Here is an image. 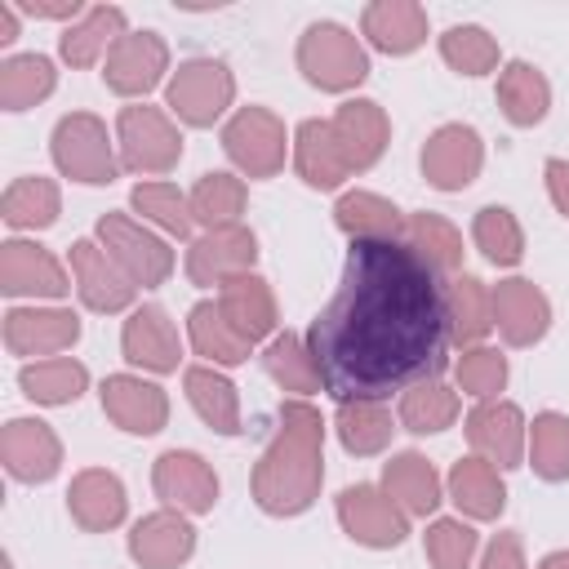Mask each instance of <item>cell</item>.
I'll list each match as a JSON object with an SVG mask.
<instances>
[{"label": "cell", "mask_w": 569, "mask_h": 569, "mask_svg": "<svg viewBox=\"0 0 569 569\" xmlns=\"http://www.w3.org/2000/svg\"><path fill=\"white\" fill-rule=\"evenodd\" d=\"M320 387L338 400H387L449 365L445 280L400 244H351L333 298L307 325Z\"/></svg>", "instance_id": "1"}, {"label": "cell", "mask_w": 569, "mask_h": 569, "mask_svg": "<svg viewBox=\"0 0 569 569\" xmlns=\"http://www.w3.org/2000/svg\"><path fill=\"white\" fill-rule=\"evenodd\" d=\"M325 485V418L311 400H280V427L249 471V498L262 516L293 520L316 507Z\"/></svg>", "instance_id": "2"}, {"label": "cell", "mask_w": 569, "mask_h": 569, "mask_svg": "<svg viewBox=\"0 0 569 569\" xmlns=\"http://www.w3.org/2000/svg\"><path fill=\"white\" fill-rule=\"evenodd\" d=\"M293 62H298V71L311 89L338 93V98H351L373 71L369 44L347 22H333V18H320V22L302 27V36L293 44Z\"/></svg>", "instance_id": "3"}, {"label": "cell", "mask_w": 569, "mask_h": 569, "mask_svg": "<svg viewBox=\"0 0 569 569\" xmlns=\"http://www.w3.org/2000/svg\"><path fill=\"white\" fill-rule=\"evenodd\" d=\"M49 160L62 178H71L80 187H111L124 173L116 129H107V120L93 116V111L58 116V124L49 133Z\"/></svg>", "instance_id": "4"}, {"label": "cell", "mask_w": 569, "mask_h": 569, "mask_svg": "<svg viewBox=\"0 0 569 569\" xmlns=\"http://www.w3.org/2000/svg\"><path fill=\"white\" fill-rule=\"evenodd\" d=\"M164 111L182 129H213L227 124L236 111V71L222 58H182L164 84Z\"/></svg>", "instance_id": "5"}, {"label": "cell", "mask_w": 569, "mask_h": 569, "mask_svg": "<svg viewBox=\"0 0 569 569\" xmlns=\"http://www.w3.org/2000/svg\"><path fill=\"white\" fill-rule=\"evenodd\" d=\"M93 240L107 249V258L129 276V284L138 293L142 289H160L178 267V253H173L169 236H160L142 218H133L129 209H107L93 222Z\"/></svg>", "instance_id": "6"}, {"label": "cell", "mask_w": 569, "mask_h": 569, "mask_svg": "<svg viewBox=\"0 0 569 569\" xmlns=\"http://www.w3.org/2000/svg\"><path fill=\"white\" fill-rule=\"evenodd\" d=\"M116 147H120V169L147 178H164L182 160V124L151 102H129L116 111Z\"/></svg>", "instance_id": "7"}, {"label": "cell", "mask_w": 569, "mask_h": 569, "mask_svg": "<svg viewBox=\"0 0 569 569\" xmlns=\"http://www.w3.org/2000/svg\"><path fill=\"white\" fill-rule=\"evenodd\" d=\"M222 151L231 160V169L249 182H267L284 169V160L293 156V133L284 129V120L262 107V102H249V107H236L222 124Z\"/></svg>", "instance_id": "8"}, {"label": "cell", "mask_w": 569, "mask_h": 569, "mask_svg": "<svg viewBox=\"0 0 569 569\" xmlns=\"http://www.w3.org/2000/svg\"><path fill=\"white\" fill-rule=\"evenodd\" d=\"M169 76H173L169 40L160 31H151V27L120 36L116 49L102 62L107 93H116L124 102H147V93H156L160 84H169Z\"/></svg>", "instance_id": "9"}, {"label": "cell", "mask_w": 569, "mask_h": 569, "mask_svg": "<svg viewBox=\"0 0 569 569\" xmlns=\"http://www.w3.org/2000/svg\"><path fill=\"white\" fill-rule=\"evenodd\" d=\"M84 333L80 311L62 307V302H27V307H9L0 320V338L4 351L27 360H49V356H67Z\"/></svg>", "instance_id": "10"}, {"label": "cell", "mask_w": 569, "mask_h": 569, "mask_svg": "<svg viewBox=\"0 0 569 569\" xmlns=\"http://www.w3.org/2000/svg\"><path fill=\"white\" fill-rule=\"evenodd\" d=\"M333 516H338V529L365 551H396L409 538V516L396 507V498L382 485H369V480L338 489Z\"/></svg>", "instance_id": "11"}, {"label": "cell", "mask_w": 569, "mask_h": 569, "mask_svg": "<svg viewBox=\"0 0 569 569\" xmlns=\"http://www.w3.org/2000/svg\"><path fill=\"white\" fill-rule=\"evenodd\" d=\"M418 169L427 178V187L453 196V191H467L480 169H485V138L476 124L467 120H445L427 133L422 151H418Z\"/></svg>", "instance_id": "12"}, {"label": "cell", "mask_w": 569, "mask_h": 569, "mask_svg": "<svg viewBox=\"0 0 569 569\" xmlns=\"http://www.w3.org/2000/svg\"><path fill=\"white\" fill-rule=\"evenodd\" d=\"M71 267L44 249L40 240L27 236H9L0 244V293L4 298H44V302H62L71 293Z\"/></svg>", "instance_id": "13"}, {"label": "cell", "mask_w": 569, "mask_h": 569, "mask_svg": "<svg viewBox=\"0 0 569 569\" xmlns=\"http://www.w3.org/2000/svg\"><path fill=\"white\" fill-rule=\"evenodd\" d=\"M151 493L160 498V507H173L182 516H209L222 498V480L204 453L164 449L151 462Z\"/></svg>", "instance_id": "14"}, {"label": "cell", "mask_w": 569, "mask_h": 569, "mask_svg": "<svg viewBox=\"0 0 569 569\" xmlns=\"http://www.w3.org/2000/svg\"><path fill=\"white\" fill-rule=\"evenodd\" d=\"M182 271L196 289H222L231 276H244V271H258V236L249 222H236V227H213V231H200L191 244H187V258H182Z\"/></svg>", "instance_id": "15"}, {"label": "cell", "mask_w": 569, "mask_h": 569, "mask_svg": "<svg viewBox=\"0 0 569 569\" xmlns=\"http://www.w3.org/2000/svg\"><path fill=\"white\" fill-rule=\"evenodd\" d=\"M462 436L471 445L476 458L493 462L498 471L525 467V449H529V418L516 400H476L471 413L462 418Z\"/></svg>", "instance_id": "16"}, {"label": "cell", "mask_w": 569, "mask_h": 569, "mask_svg": "<svg viewBox=\"0 0 569 569\" xmlns=\"http://www.w3.org/2000/svg\"><path fill=\"white\" fill-rule=\"evenodd\" d=\"M67 267H71V284H76V298L98 311V316H129L133 302H138V289L129 284V276L107 258V249L93 240V236H80L71 240L67 249Z\"/></svg>", "instance_id": "17"}, {"label": "cell", "mask_w": 569, "mask_h": 569, "mask_svg": "<svg viewBox=\"0 0 569 569\" xmlns=\"http://www.w3.org/2000/svg\"><path fill=\"white\" fill-rule=\"evenodd\" d=\"M102 413L124 431V436H160L169 427V391L156 378L142 373H107L98 382Z\"/></svg>", "instance_id": "18"}, {"label": "cell", "mask_w": 569, "mask_h": 569, "mask_svg": "<svg viewBox=\"0 0 569 569\" xmlns=\"http://www.w3.org/2000/svg\"><path fill=\"white\" fill-rule=\"evenodd\" d=\"M196 525L191 516L173 511V507H156L147 516H138L124 533V551L138 569H182L196 556Z\"/></svg>", "instance_id": "19"}, {"label": "cell", "mask_w": 569, "mask_h": 569, "mask_svg": "<svg viewBox=\"0 0 569 569\" xmlns=\"http://www.w3.org/2000/svg\"><path fill=\"white\" fill-rule=\"evenodd\" d=\"M120 356L133 369L156 373V378L178 373V365H182V333H178L173 316L160 302L133 307L124 316V325H120Z\"/></svg>", "instance_id": "20"}, {"label": "cell", "mask_w": 569, "mask_h": 569, "mask_svg": "<svg viewBox=\"0 0 569 569\" xmlns=\"http://www.w3.org/2000/svg\"><path fill=\"white\" fill-rule=\"evenodd\" d=\"M0 462L18 485H49L62 471V436L44 418H9L0 427Z\"/></svg>", "instance_id": "21"}, {"label": "cell", "mask_w": 569, "mask_h": 569, "mask_svg": "<svg viewBox=\"0 0 569 569\" xmlns=\"http://www.w3.org/2000/svg\"><path fill=\"white\" fill-rule=\"evenodd\" d=\"M329 124H333V138H338V151H342L351 178L369 173L391 147V116L373 98H342L333 107Z\"/></svg>", "instance_id": "22"}, {"label": "cell", "mask_w": 569, "mask_h": 569, "mask_svg": "<svg viewBox=\"0 0 569 569\" xmlns=\"http://www.w3.org/2000/svg\"><path fill=\"white\" fill-rule=\"evenodd\" d=\"M493 329L507 347L525 351L551 333V298L529 276H507L493 284Z\"/></svg>", "instance_id": "23"}, {"label": "cell", "mask_w": 569, "mask_h": 569, "mask_svg": "<svg viewBox=\"0 0 569 569\" xmlns=\"http://www.w3.org/2000/svg\"><path fill=\"white\" fill-rule=\"evenodd\" d=\"M67 516L80 533H111L129 520V489L111 467H80L67 485Z\"/></svg>", "instance_id": "24"}, {"label": "cell", "mask_w": 569, "mask_h": 569, "mask_svg": "<svg viewBox=\"0 0 569 569\" xmlns=\"http://www.w3.org/2000/svg\"><path fill=\"white\" fill-rule=\"evenodd\" d=\"M431 18L418 0H369L360 9V40L387 58H409L427 44Z\"/></svg>", "instance_id": "25"}, {"label": "cell", "mask_w": 569, "mask_h": 569, "mask_svg": "<svg viewBox=\"0 0 569 569\" xmlns=\"http://www.w3.org/2000/svg\"><path fill=\"white\" fill-rule=\"evenodd\" d=\"M213 302L222 307V316H227V325L249 342V347H258V342H271L276 333H280V307H276V289H271V280L267 276H258V271H244V276H231L218 293H213Z\"/></svg>", "instance_id": "26"}, {"label": "cell", "mask_w": 569, "mask_h": 569, "mask_svg": "<svg viewBox=\"0 0 569 569\" xmlns=\"http://www.w3.org/2000/svg\"><path fill=\"white\" fill-rule=\"evenodd\" d=\"M405 209L369 187H351L338 191L333 200V227L351 240V244H400L405 240Z\"/></svg>", "instance_id": "27"}, {"label": "cell", "mask_w": 569, "mask_h": 569, "mask_svg": "<svg viewBox=\"0 0 569 569\" xmlns=\"http://www.w3.org/2000/svg\"><path fill=\"white\" fill-rule=\"evenodd\" d=\"M396 507L409 516V520H431L445 502V476L436 471V462L418 449H400L382 462V480H378Z\"/></svg>", "instance_id": "28"}, {"label": "cell", "mask_w": 569, "mask_h": 569, "mask_svg": "<svg viewBox=\"0 0 569 569\" xmlns=\"http://www.w3.org/2000/svg\"><path fill=\"white\" fill-rule=\"evenodd\" d=\"M445 498L458 507L462 520L471 525H489L507 511V480L493 462L476 458V453H462L449 471H445Z\"/></svg>", "instance_id": "29"}, {"label": "cell", "mask_w": 569, "mask_h": 569, "mask_svg": "<svg viewBox=\"0 0 569 569\" xmlns=\"http://www.w3.org/2000/svg\"><path fill=\"white\" fill-rule=\"evenodd\" d=\"M129 31H133V27H129V13H124L120 4H89L71 27H62V36H58V58H62L67 67H76V71L102 67L107 53L116 49V40L129 36Z\"/></svg>", "instance_id": "30"}, {"label": "cell", "mask_w": 569, "mask_h": 569, "mask_svg": "<svg viewBox=\"0 0 569 569\" xmlns=\"http://www.w3.org/2000/svg\"><path fill=\"white\" fill-rule=\"evenodd\" d=\"M289 164H293V173L302 178V187H311V191H338V187L351 178V169H347V160H342V151H338V138H333L329 116H307V120H298Z\"/></svg>", "instance_id": "31"}, {"label": "cell", "mask_w": 569, "mask_h": 569, "mask_svg": "<svg viewBox=\"0 0 569 569\" xmlns=\"http://www.w3.org/2000/svg\"><path fill=\"white\" fill-rule=\"evenodd\" d=\"M493 102L511 129H538L551 116V80L529 58H511L498 71Z\"/></svg>", "instance_id": "32"}, {"label": "cell", "mask_w": 569, "mask_h": 569, "mask_svg": "<svg viewBox=\"0 0 569 569\" xmlns=\"http://www.w3.org/2000/svg\"><path fill=\"white\" fill-rule=\"evenodd\" d=\"M445 320H449V347H480L493 333V284H485L471 271H458L445 280Z\"/></svg>", "instance_id": "33"}, {"label": "cell", "mask_w": 569, "mask_h": 569, "mask_svg": "<svg viewBox=\"0 0 569 569\" xmlns=\"http://www.w3.org/2000/svg\"><path fill=\"white\" fill-rule=\"evenodd\" d=\"M182 396L191 405V413L213 431V436H240V391L236 382L213 369V365H187L182 369Z\"/></svg>", "instance_id": "34"}, {"label": "cell", "mask_w": 569, "mask_h": 569, "mask_svg": "<svg viewBox=\"0 0 569 569\" xmlns=\"http://www.w3.org/2000/svg\"><path fill=\"white\" fill-rule=\"evenodd\" d=\"M0 218L18 236L49 231L62 218V187L53 178H44V173H18L0 191Z\"/></svg>", "instance_id": "35"}, {"label": "cell", "mask_w": 569, "mask_h": 569, "mask_svg": "<svg viewBox=\"0 0 569 569\" xmlns=\"http://www.w3.org/2000/svg\"><path fill=\"white\" fill-rule=\"evenodd\" d=\"M396 431H400V422L387 400H338L333 405V436L351 458L387 453Z\"/></svg>", "instance_id": "36"}, {"label": "cell", "mask_w": 569, "mask_h": 569, "mask_svg": "<svg viewBox=\"0 0 569 569\" xmlns=\"http://www.w3.org/2000/svg\"><path fill=\"white\" fill-rule=\"evenodd\" d=\"M18 391L31 405L44 409H62L76 405L89 391V365L76 356H49V360H27L18 365Z\"/></svg>", "instance_id": "37"}, {"label": "cell", "mask_w": 569, "mask_h": 569, "mask_svg": "<svg viewBox=\"0 0 569 569\" xmlns=\"http://www.w3.org/2000/svg\"><path fill=\"white\" fill-rule=\"evenodd\" d=\"M58 89V62L49 53H9L0 58V111L22 116L53 98Z\"/></svg>", "instance_id": "38"}, {"label": "cell", "mask_w": 569, "mask_h": 569, "mask_svg": "<svg viewBox=\"0 0 569 569\" xmlns=\"http://www.w3.org/2000/svg\"><path fill=\"white\" fill-rule=\"evenodd\" d=\"M191 200V218L200 231H213V227H236L244 222V209H249V187L236 169H209L191 182L187 191Z\"/></svg>", "instance_id": "39"}, {"label": "cell", "mask_w": 569, "mask_h": 569, "mask_svg": "<svg viewBox=\"0 0 569 569\" xmlns=\"http://www.w3.org/2000/svg\"><path fill=\"white\" fill-rule=\"evenodd\" d=\"M405 244H409L440 280H449V276L462 271V258H467L462 231H458L445 213H436V209H413V213L405 218Z\"/></svg>", "instance_id": "40"}, {"label": "cell", "mask_w": 569, "mask_h": 569, "mask_svg": "<svg viewBox=\"0 0 569 569\" xmlns=\"http://www.w3.org/2000/svg\"><path fill=\"white\" fill-rule=\"evenodd\" d=\"M187 342L191 351L200 356V365H213V369H236L249 360V342L227 325L222 307L213 298H200L191 311H187Z\"/></svg>", "instance_id": "41"}, {"label": "cell", "mask_w": 569, "mask_h": 569, "mask_svg": "<svg viewBox=\"0 0 569 569\" xmlns=\"http://www.w3.org/2000/svg\"><path fill=\"white\" fill-rule=\"evenodd\" d=\"M262 373H267L280 391H289V400H307V396L325 391V387H320L316 356H311V347H307V333H298V329H280V333L262 347Z\"/></svg>", "instance_id": "42"}, {"label": "cell", "mask_w": 569, "mask_h": 569, "mask_svg": "<svg viewBox=\"0 0 569 569\" xmlns=\"http://www.w3.org/2000/svg\"><path fill=\"white\" fill-rule=\"evenodd\" d=\"M458 413H462V396H458V387H449L440 378L413 382L396 400V422L409 436H440L458 422Z\"/></svg>", "instance_id": "43"}, {"label": "cell", "mask_w": 569, "mask_h": 569, "mask_svg": "<svg viewBox=\"0 0 569 569\" xmlns=\"http://www.w3.org/2000/svg\"><path fill=\"white\" fill-rule=\"evenodd\" d=\"M129 213L142 218L147 227H156L169 240H196V218H191V200L182 187L164 182V178H147L129 191Z\"/></svg>", "instance_id": "44"}, {"label": "cell", "mask_w": 569, "mask_h": 569, "mask_svg": "<svg viewBox=\"0 0 569 569\" xmlns=\"http://www.w3.org/2000/svg\"><path fill=\"white\" fill-rule=\"evenodd\" d=\"M436 49H440V62L467 80H480V76H493L502 71V44L489 27L480 22H453L436 36Z\"/></svg>", "instance_id": "45"}, {"label": "cell", "mask_w": 569, "mask_h": 569, "mask_svg": "<svg viewBox=\"0 0 569 569\" xmlns=\"http://www.w3.org/2000/svg\"><path fill=\"white\" fill-rule=\"evenodd\" d=\"M471 244L498 271H511L525 262V227L507 204H480L471 213Z\"/></svg>", "instance_id": "46"}, {"label": "cell", "mask_w": 569, "mask_h": 569, "mask_svg": "<svg viewBox=\"0 0 569 569\" xmlns=\"http://www.w3.org/2000/svg\"><path fill=\"white\" fill-rule=\"evenodd\" d=\"M525 467H533V476H538L542 485H565V480H569V413H560V409H538V413L529 418Z\"/></svg>", "instance_id": "47"}, {"label": "cell", "mask_w": 569, "mask_h": 569, "mask_svg": "<svg viewBox=\"0 0 569 569\" xmlns=\"http://www.w3.org/2000/svg\"><path fill=\"white\" fill-rule=\"evenodd\" d=\"M422 551L431 569H476L480 533L462 516H431L422 529Z\"/></svg>", "instance_id": "48"}, {"label": "cell", "mask_w": 569, "mask_h": 569, "mask_svg": "<svg viewBox=\"0 0 569 569\" xmlns=\"http://www.w3.org/2000/svg\"><path fill=\"white\" fill-rule=\"evenodd\" d=\"M507 378H511V365L498 347L480 342V347H462L458 360H453V387L471 400H493L507 391Z\"/></svg>", "instance_id": "49"}, {"label": "cell", "mask_w": 569, "mask_h": 569, "mask_svg": "<svg viewBox=\"0 0 569 569\" xmlns=\"http://www.w3.org/2000/svg\"><path fill=\"white\" fill-rule=\"evenodd\" d=\"M476 569H529V556H525V542L516 529H502L493 533L485 547H480V565Z\"/></svg>", "instance_id": "50"}, {"label": "cell", "mask_w": 569, "mask_h": 569, "mask_svg": "<svg viewBox=\"0 0 569 569\" xmlns=\"http://www.w3.org/2000/svg\"><path fill=\"white\" fill-rule=\"evenodd\" d=\"M13 9L36 18V22H67L71 27L89 4H80V0H13Z\"/></svg>", "instance_id": "51"}, {"label": "cell", "mask_w": 569, "mask_h": 569, "mask_svg": "<svg viewBox=\"0 0 569 569\" xmlns=\"http://www.w3.org/2000/svg\"><path fill=\"white\" fill-rule=\"evenodd\" d=\"M542 187H547L551 209L569 222V160L565 156H547L542 160Z\"/></svg>", "instance_id": "52"}, {"label": "cell", "mask_w": 569, "mask_h": 569, "mask_svg": "<svg viewBox=\"0 0 569 569\" xmlns=\"http://www.w3.org/2000/svg\"><path fill=\"white\" fill-rule=\"evenodd\" d=\"M18 31H22V18H18L13 0H0V49H9L18 40Z\"/></svg>", "instance_id": "53"}, {"label": "cell", "mask_w": 569, "mask_h": 569, "mask_svg": "<svg viewBox=\"0 0 569 569\" xmlns=\"http://www.w3.org/2000/svg\"><path fill=\"white\" fill-rule=\"evenodd\" d=\"M533 569H569V547H551Z\"/></svg>", "instance_id": "54"}]
</instances>
